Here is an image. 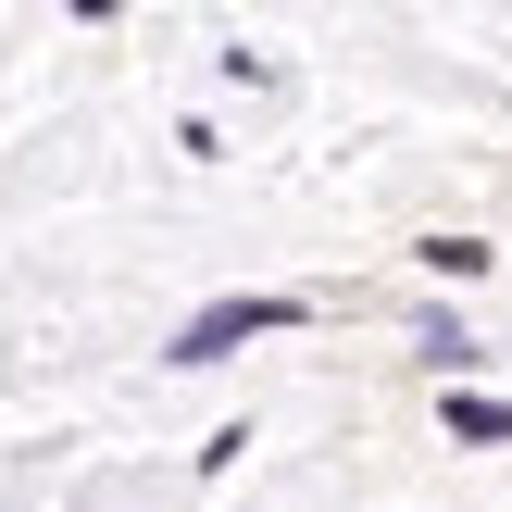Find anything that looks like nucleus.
Masks as SVG:
<instances>
[{
  "label": "nucleus",
  "mask_w": 512,
  "mask_h": 512,
  "mask_svg": "<svg viewBox=\"0 0 512 512\" xmlns=\"http://www.w3.org/2000/svg\"><path fill=\"white\" fill-rule=\"evenodd\" d=\"M275 325H300V300H263V288H238V300H213V313H188V325H175V350H163V363H175V375H200V363H225V350L275 338Z\"/></svg>",
  "instance_id": "1"
},
{
  "label": "nucleus",
  "mask_w": 512,
  "mask_h": 512,
  "mask_svg": "<svg viewBox=\"0 0 512 512\" xmlns=\"http://www.w3.org/2000/svg\"><path fill=\"white\" fill-rule=\"evenodd\" d=\"M450 438H488V450H512V400H488V388H450Z\"/></svg>",
  "instance_id": "2"
},
{
  "label": "nucleus",
  "mask_w": 512,
  "mask_h": 512,
  "mask_svg": "<svg viewBox=\"0 0 512 512\" xmlns=\"http://www.w3.org/2000/svg\"><path fill=\"white\" fill-rule=\"evenodd\" d=\"M413 350H425V363H438V375H463V363H475V338H463V325H450V313H438V325H425V338H413Z\"/></svg>",
  "instance_id": "3"
},
{
  "label": "nucleus",
  "mask_w": 512,
  "mask_h": 512,
  "mask_svg": "<svg viewBox=\"0 0 512 512\" xmlns=\"http://www.w3.org/2000/svg\"><path fill=\"white\" fill-rule=\"evenodd\" d=\"M425 275H488V238H425Z\"/></svg>",
  "instance_id": "4"
}]
</instances>
